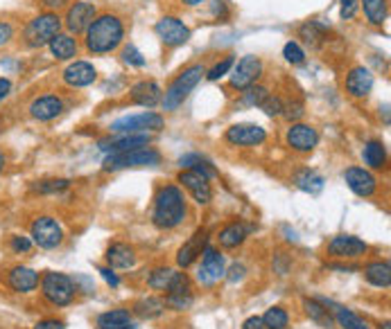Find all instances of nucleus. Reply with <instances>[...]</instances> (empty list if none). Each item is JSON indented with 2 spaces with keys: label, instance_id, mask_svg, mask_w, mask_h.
Wrapping results in <instances>:
<instances>
[{
  "label": "nucleus",
  "instance_id": "9b49d317",
  "mask_svg": "<svg viewBox=\"0 0 391 329\" xmlns=\"http://www.w3.org/2000/svg\"><path fill=\"white\" fill-rule=\"evenodd\" d=\"M226 275V259L213 246H206L201 253V264L197 268V282L203 286H213Z\"/></svg>",
  "mask_w": 391,
  "mask_h": 329
},
{
  "label": "nucleus",
  "instance_id": "4468645a",
  "mask_svg": "<svg viewBox=\"0 0 391 329\" xmlns=\"http://www.w3.org/2000/svg\"><path fill=\"white\" fill-rule=\"evenodd\" d=\"M154 32L163 41V45L168 47H179L188 43L192 36L190 28L183 21H179L177 16H163L161 21H157V25H154Z\"/></svg>",
  "mask_w": 391,
  "mask_h": 329
},
{
  "label": "nucleus",
  "instance_id": "a18cd8bd",
  "mask_svg": "<svg viewBox=\"0 0 391 329\" xmlns=\"http://www.w3.org/2000/svg\"><path fill=\"white\" fill-rule=\"evenodd\" d=\"M283 56H285V61H288V63L299 65V63L305 61V50L301 47L299 41H288L285 47H283Z\"/></svg>",
  "mask_w": 391,
  "mask_h": 329
},
{
  "label": "nucleus",
  "instance_id": "2eb2a0df",
  "mask_svg": "<svg viewBox=\"0 0 391 329\" xmlns=\"http://www.w3.org/2000/svg\"><path fill=\"white\" fill-rule=\"evenodd\" d=\"M325 253L335 259H360L369 253V244L355 235H337L325 246Z\"/></svg>",
  "mask_w": 391,
  "mask_h": 329
},
{
  "label": "nucleus",
  "instance_id": "a878e982",
  "mask_svg": "<svg viewBox=\"0 0 391 329\" xmlns=\"http://www.w3.org/2000/svg\"><path fill=\"white\" fill-rule=\"evenodd\" d=\"M104 257H107V264L113 270H129V268H134L138 262L134 246L122 244V242H113L107 248V255H104Z\"/></svg>",
  "mask_w": 391,
  "mask_h": 329
},
{
  "label": "nucleus",
  "instance_id": "f8f14e48",
  "mask_svg": "<svg viewBox=\"0 0 391 329\" xmlns=\"http://www.w3.org/2000/svg\"><path fill=\"white\" fill-rule=\"evenodd\" d=\"M95 16H97V10L93 3H88V0H75V3L68 5L66 16H63L61 21H63V28L68 30V34L77 36V34H84Z\"/></svg>",
  "mask_w": 391,
  "mask_h": 329
},
{
  "label": "nucleus",
  "instance_id": "69168bd1",
  "mask_svg": "<svg viewBox=\"0 0 391 329\" xmlns=\"http://www.w3.org/2000/svg\"><path fill=\"white\" fill-rule=\"evenodd\" d=\"M380 329H389V323H385V325H380Z\"/></svg>",
  "mask_w": 391,
  "mask_h": 329
},
{
  "label": "nucleus",
  "instance_id": "5701e85b",
  "mask_svg": "<svg viewBox=\"0 0 391 329\" xmlns=\"http://www.w3.org/2000/svg\"><path fill=\"white\" fill-rule=\"evenodd\" d=\"M63 84L70 88H86L95 84L97 79V70L93 63L88 61H72L70 65H66V70L61 72Z\"/></svg>",
  "mask_w": 391,
  "mask_h": 329
},
{
  "label": "nucleus",
  "instance_id": "37998d69",
  "mask_svg": "<svg viewBox=\"0 0 391 329\" xmlns=\"http://www.w3.org/2000/svg\"><path fill=\"white\" fill-rule=\"evenodd\" d=\"M233 63H235V56H233V54H226L222 61H217L213 68H208L206 75H203V77H206L208 81H219L222 77L229 75L231 68H233Z\"/></svg>",
  "mask_w": 391,
  "mask_h": 329
},
{
  "label": "nucleus",
  "instance_id": "c756f323",
  "mask_svg": "<svg viewBox=\"0 0 391 329\" xmlns=\"http://www.w3.org/2000/svg\"><path fill=\"white\" fill-rule=\"evenodd\" d=\"M364 277L366 282L378 286V289H389L391 286V266H389V259H376V262H369L364 266Z\"/></svg>",
  "mask_w": 391,
  "mask_h": 329
},
{
  "label": "nucleus",
  "instance_id": "58836bf2",
  "mask_svg": "<svg viewBox=\"0 0 391 329\" xmlns=\"http://www.w3.org/2000/svg\"><path fill=\"white\" fill-rule=\"evenodd\" d=\"M263 318V325L265 329H288L290 327V311L285 307H270L265 311Z\"/></svg>",
  "mask_w": 391,
  "mask_h": 329
},
{
  "label": "nucleus",
  "instance_id": "aec40b11",
  "mask_svg": "<svg viewBox=\"0 0 391 329\" xmlns=\"http://www.w3.org/2000/svg\"><path fill=\"white\" fill-rule=\"evenodd\" d=\"M373 84H376L373 72L369 68H364V65H353V68L346 72V79H344L346 93L355 97V100H366V97L371 95Z\"/></svg>",
  "mask_w": 391,
  "mask_h": 329
},
{
  "label": "nucleus",
  "instance_id": "bf43d9fd",
  "mask_svg": "<svg viewBox=\"0 0 391 329\" xmlns=\"http://www.w3.org/2000/svg\"><path fill=\"white\" fill-rule=\"evenodd\" d=\"M41 3H43L50 12H54V10H61V7H66L68 0H41Z\"/></svg>",
  "mask_w": 391,
  "mask_h": 329
},
{
  "label": "nucleus",
  "instance_id": "13d9d810",
  "mask_svg": "<svg viewBox=\"0 0 391 329\" xmlns=\"http://www.w3.org/2000/svg\"><path fill=\"white\" fill-rule=\"evenodd\" d=\"M325 268L330 270H341V273H353V270H357V266H351V264H337V262H330Z\"/></svg>",
  "mask_w": 391,
  "mask_h": 329
},
{
  "label": "nucleus",
  "instance_id": "423d86ee",
  "mask_svg": "<svg viewBox=\"0 0 391 329\" xmlns=\"http://www.w3.org/2000/svg\"><path fill=\"white\" fill-rule=\"evenodd\" d=\"M161 164V153L152 147H141L134 151L109 153L102 162L104 171H120V169H138V167H157Z\"/></svg>",
  "mask_w": 391,
  "mask_h": 329
},
{
  "label": "nucleus",
  "instance_id": "72a5a7b5",
  "mask_svg": "<svg viewBox=\"0 0 391 329\" xmlns=\"http://www.w3.org/2000/svg\"><path fill=\"white\" fill-rule=\"evenodd\" d=\"M129 323H134V314L129 309H122V307H116V309H109L104 311L95 318V325L97 329H113V327H125Z\"/></svg>",
  "mask_w": 391,
  "mask_h": 329
},
{
  "label": "nucleus",
  "instance_id": "473e14b6",
  "mask_svg": "<svg viewBox=\"0 0 391 329\" xmlns=\"http://www.w3.org/2000/svg\"><path fill=\"white\" fill-rule=\"evenodd\" d=\"M362 158H364V164L371 169H382L387 167V147L382 140H369V142L364 145L362 149Z\"/></svg>",
  "mask_w": 391,
  "mask_h": 329
},
{
  "label": "nucleus",
  "instance_id": "4be33fe9",
  "mask_svg": "<svg viewBox=\"0 0 391 329\" xmlns=\"http://www.w3.org/2000/svg\"><path fill=\"white\" fill-rule=\"evenodd\" d=\"M63 109H66V104H63V100L59 95L46 93V95H39L32 100L30 115L39 122H50L54 118H59V115L63 113Z\"/></svg>",
  "mask_w": 391,
  "mask_h": 329
},
{
  "label": "nucleus",
  "instance_id": "e2e57ef3",
  "mask_svg": "<svg viewBox=\"0 0 391 329\" xmlns=\"http://www.w3.org/2000/svg\"><path fill=\"white\" fill-rule=\"evenodd\" d=\"M5 164H7V158H5V153H3V151H0V174H3Z\"/></svg>",
  "mask_w": 391,
  "mask_h": 329
},
{
  "label": "nucleus",
  "instance_id": "9d476101",
  "mask_svg": "<svg viewBox=\"0 0 391 329\" xmlns=\"http://www.w3.org/2000/svg\"><path fill=\"white\" fill-rule=\"evenodd\" d=\"M166 307L174 309V311H186L192 307L194 302V293H192V282L188 273L183 270H174V277L170 282L168 291H166Z\"/></svg>",
  "mask_w": 391,
  "mask_h": 329
},
{
  "label": "nucleus",
  "instance_id": "680f3d73",
  "mask_svg": "<svg viewBox=\"0 0 391 329\" xmlns=\"http://www.w3.org/2000/svg\"><path fill=\"white\" fill-rule=\"evenodd\" d=\"M183 5H188V7H199L203 3H208V0H181Z\"/></svg>",
  "mask_w": 391,
  "mask_h": 329
},
{
  "label": "nucleus",
  "instance_id": "393cba45",
  "mask_svg": "<svg viewBox=\"0 0 391 329\" xmlns=\"http://www.w3.org/2000/svg\"><path fill=\"white\" fill-rule=\"evenodd\" d=\"M129 97H132L134 104L143 106V109H154V106H159L163 100V88L157 84V81L143 79V81H136L132 86Z\"/></svg>",
  "mask_w": 391,
  "mask_h": 329
},
{
  "label": "nucleus",
  "instance_id": "b1692460",
  "mask_svg": "<svg viewBox=\"0 0 391 329\" xmlns=\"http://www.w3.org/2000/svg\"><path fill=\"white\" fill-rule=\"evenodd\" d=\"M41 275L37 273L34 268L30 266H12L10 273H7V286L14 293H32L39 289Z\"/></svg>",
  "mask_w": 391,
  "mask_h": 329
},
{
  "label": "nucleus",
  "instance_id": "de8ad7c7",
  "mask_svg": "<svg viewBox=\"0 0 391 329\" xmlns=\"http://www.w3.org/2000/svg\"><path fill=\"white\" fill-rule=\"evenodd\" d=\"M10 248L16 255H30L32 248H34V244H32V240L26 235H12L10 237Z\"/></svg>",
  "mask_w": 391,
  "mask_h": 329
},
{
  "label": "nucleus",
  "instance_id": "20e7f679",
  "mask_svg": "<svg viewBox=\"0 0 391 329\" xmlns=\"http://www.w3.org/2000/svg\"><path fill=\"white\" fill-rule=\"evenodd\" d=\"M63 28V21L59 19L57 12H43L34 16L32 21H28L26 30H23V41H26L28 47H43L50 41L59 34Z\"/></svg>",
  "mask_w": 391,
  "mask_h": 329
},
{
  "label": "nucleus",
  "instance_id": "7c9ffc66",
  "mask_svg": "<svg viewBox=\"0 0 391 329\" xmlns=\"http://www.w3.org/2000/svg\"><path fill=\"white\" fill-rule=\"evenodd\" d=\"M166 300L159 298V295H148V298H141L132 309V314L138 316L141 320H154V318H161L166 314Z\"/></svg>",
  "mask_w": 391,
  "mask_h": 329
},
{
  "label": "nucleus",
  "instance_id": "a211bd4d",
  "mask_svg": "<svg viewBox=\"0 0 391 329\" xmlns=\"http://www.w3.org/2000/svg\"><path fill=\"white\" fill-rule=\"evenodd\" d=\"M224 140L233 147H258L267 140V131L260 125L242 122V125H233L226 129Z\"/></svg>",
  "mask_w": 391,
  "mask_h": 329
},
{
  "label": "nucleus",
  "instance_id": "ddd939ff",
  "mask_svg": "<svg viewBox=\"0 0 391 329\" xmlns=\"http://www.w3.org/2000/svg\"><path fill=\"white\" fill-rule=\"evenodd\" d=\"M285 142L292 151L297 153H310L319 145V131L305 122H292L290 129L285 131Z\"/></svg>",
  "mask_w": 391,
  "mask_h": 329
},
{
  "label": "nucleus",
  "instance_id": "6ab92c4d",
  "mask_svg": "<svg viewBox=\"0 0 391 329\" xmlns=\"http://www.w3.org/2000/svg\"><path fill=\"white\" fill-rule=\"evenodd\" d=\"M206 246H208V230L206 228H197L188 237V242H183L181 248L177 251V266L181 270L190 268L194 262L201 257V253H203Z\"/></svg>",
  "mask_w": 391,
  "mask_h": 329
},
{
  "label": "nucleus",
  "instance_id": "603ef678",
  "mask_svg": "<svg viewBox=\"0 0 391 329\" xmlns=\"http://www.w3.org/2000/svg\"><path fill=\"white\" fill-rule=\"evenodd\" d=\"M97 273H100L102 277H104V282H107L111 289H118L120 286V277L116 275V270L113 268H109V266H102L100 270H97Z\"/></svg>",
  "mask_w": 391,
  "mask_h": 329
},
{
  "label": "nucleus",
  "instance_id": "f03ea898",
  "mask_svg": "<svg viewBox=\"0 0 391 329\" xmlns=\"http://www.w3.org/2000/svg\"><path fill=\"white\" fill-rule=\"evenodd\" d=\"M188 217V199L183 190L174 183L161 185L154 194L152 224L159 230H174Z\"/></svg>",
  "mask_w": 391,
  "mask_h": 329
},
{
  "label": "nucleus",
  "instance_id": "864d4df0",
  "mask_svg": "<svg viewBox=\"0 0 391 329\" xmlns=\"http://www.w3.org/2000/svg\"><path fill=\"white\" fill-rule=\"evenodd\" d=\"M32 329H66V325H63V320L46 318V320H39V323L32 327Z\"/></svg>",
  "mask_w": 391,
  "mask_h": 329
},
{
  "label": "nucleus",
  "instance_id": "0e129e2a",
  "mask_svg": "<svg viewBox=\"0 0 391 329\" xmlns=\"http://www.w3.org/2000/svg\"><path fill=\"white\" fill-rule=\"evenodd\" d=\"M113 329H138V325H136V323H129V325H125V327H113Z\"/></svg>",
  "mask_w": 391,
  "mask_h": 329
},
{
  "label": "nucleus",
  "instance_id": "6e6552de",
  "mask_svg": "<svg viewBox=\"0 0 391 329\" xmlns=\"http://www.w3.org/2000/svg\"><path fill=\"white\" fill-rule=\"evenodd\" d=\"M30 240L34 246L43 251H54L63 244V228L54 217L41 215L32 221L30 226Z\"/></svg>",
  "mask_w": 391,
  "mask_h": 329
},
{
  "label": "nucleus",
  "instance_id": "6e6d98bb",
  "mask_svg": "<svg viewBox=\"0 0 391 329\" xmlns=\"http://www.w3.org/2000/svg\"><path fill=\"white\" fill-rule=\"evenodd\" d=\"M242 329H265V325H263V318L260 316H251V318H247L242 323Z\"/></svg>",
  "mask_w": 391,
  "mask_h": 329
},
{
  "label": "nucleus",
  "instance_id": "79ce46f5",
  "mask_svg": "<svg viewBox=\"0 0 391 329\" xmlns=\"http://www.w3.org/2000/svg\"><path fill=\"white\" fill-rule=\"evenodd\" d=\"M68 187H70L68 178H43V180H37L32 190L39 194H59L63 190H68Z\"/></svg>",
  "mask_w": 391,
  "mask_h": 329
},
{
  "label": "nucleus",
  "instance_id": "c03bdc74",
  "mask_svg": "<svg viewBox=\"0 0 391 329\" xmlns=\"http://www.w3.org/2000/svg\"><path fill=\"white\" fill-rule=\"evenodd\" d=\"M283 106H285V102H283V97H279V95H267L265 97V102L258 106L260 111H263L267 118H281L283 115Z\"/></svg>",
  "mask_w": 391,
  "mask_h": 329
},
{
  "label": "nucleus",
  "instance_id": "7ed1b4c3",
  "mask_svg": "<svg viewBox=\"0 0 391 329\" xmlns=\"http://www.w3.org/2000/svg\"><path fill=\"white\" fill-rule=\"evenodd\" d=\"M203 75H206V65L203 63H192L186 70L179 72V75L172 79V84H170L166 88V93H163V100H161L163 111H177L179 106L188 100V95L192 90L197 88Z\"/></svg>",
  "mask_w": 391,
  "mask_h": 329
},
{
  "label": "nucleus",
  "instance_id": "09e8293b",
  "mask_svg": "<svg viewBox=\"0 0 391 329\" xmlns=\"http://www.w3.org/2000/svg\"><path fill=\"white\" fill-rule=\"evenodd\" d=\"M303 113H305V106L299 100H290L283 106V118H288L290 122H299L301 118H303Z\"/></svg>",
  "mask_w": 391,
  "mask_h": 329
},
{
  "label": "nucleus",
  "instance_id": "5fc2aeb1",
  "mask_svg": "<svg viewBox=\"0 0 391 329\" xmlns=\"http://www.w3.org/2000/svg\"><path fill=\"white\" fill-rule=\"evenodd\" d=\"M229 275H224V277H229L231 282H240V279L244 277V273H247V268H244L242 264H233L229 270H226Z\"/></svg>",
  "mask_w": 391,
  "mask_h": 329
},
{
  "label": "nucleus",
  "instance_id": "39448f33",
  "mask_svg": "<svg viewBox=\"0 0 391 329\" xmlns=\"http://www.w3.org/2000/svg\"><path fill=\"white\" fill-rule=\"evenodd\" d=\"M41 295L52 304V307H68L77 295L75 282L66 273H57V270H48L41 275Z\"/></svg>",
  "mask_w": 391,
  "mask_h": 329
},
{
  "label": "nucleus",
  "instance_id": "dca6fc26",
  "mask_svg": "<svg viewBox=\"0 0 391 329\" xmlns=\"http://www.w3.org/2000/svg\"><path fill=\"white\" fill-rule=\"evenodd\" d=\"M177 183L181 190H188L197 205H208L213 201V185L206 176L197 174L194 169H181L177 176Z\"/></svg>",
  "mask_w": 391,
  "mask_h": 329
},
{
  "label": "nucleus",
  "instance_id": "4c0bfd02",
  "mask_svg": "<svg viewBox=\"0 0 391 329\" xmlns=\"http://www.w3.org/2000/svg\"><path fill=\"white\" fill-rule=\"evenodd\" d=\"M325 36H328V30H325V25L319 21H308L299 28V39H303L310 47L321 45Z\"/></svg>",
  "mask_w": 391,
  "mask_h": 329
},
{
  "label": "nucleus",
  "instance_id": "c9c22d12",
  "mask_svg": "<svg viewBox=\"0 0 391 329\" xmlns=\"http://www.w3.org/2000/svg\"><path fill=\"white\" fill-rule=\"evenodd\" d=\"M323 176L321 174H317L314 169H301L294 174V185L299 187L301 192H305V194H319L323 190Z\"/></svg>",
  "mask_w": 391,
  "mask_h": 329
},
{
  "label": "nucleus",
  "instance_id": "2f4dec72",
  "mask_svg": "<svg viewBox=\"0 0 391 329\" xmlns=\"http://www.w3.org/2000/svg\"><path fill=\"white\" fill-rule=\"evenodd\" d=\"M303 311H305V316L312 320V323L321 325L325 329L335 327V318H332L330 309L325 307V304L319 298H305L303 300Z\"/></svg>",
  "mask_w": 391,
  "mask_h": 329
},
{
  "label": "nucleus",
  "instance_id": "f257e3e1",
  "mask_svg": "<svg viewBox=\"0 0 391 329\" xmlns=\"http://www.w3.org/2000/svg\"><path fill=\"white\" fill-rule=\"evenodd\" d=\"M125 21L118 14H97L84 32V45L91 54H111L125 43Z\"/></svg>",
  "mask_w": 391,
  "mask_h": 329
},
{
  "label": "nucleus",
  "instance_id": "0eeeda50",
  "mask_svg": "<svg viewBox=\"0 0 391 329\" xmlns=\"http://www.w3.org/2000/svg\"><path fill=\"white\" fill-rule=\"evenodd\" d=\"M163 127H166V120H163L161 113L145 111V113L118 118L116 122H111L109 129L111 134H157Z\"/></svg>",
  "mask_w": 391,
  "mask_h": 329
},
{
  "label": "nucleus",
  "instance_id": "f704fd0d",
  "mask_svg": "<svg viewBox=\"0 0 391 329\" xmlns=\"http://www.w3.org/2000/svg\"><path fill=\"white\" fill-rule=\"evenodd\" d=\"M179 167L181 169H194L197 174L206 176L208 180L217 178V169L213 167V162H210L208 158H203V156L199 153H186L179 158Z\"/></svg>",
  "mask_w": 391,
  "mask_h": 329
},
{
  "label": "nucleus",
  "instance_id": "f3484780",
  "mask_svg": "<svg viewBox=\"0 0 391 329\" xmlns=\"http://www.w3.org/2000/svg\"><path fill=\"white\" fill-rule=\"evenodd\" d=\"M152 136L150 134H116L113 138H104L97 142V149L104 153H122V151H134L141 147H150Z\"/></svg>",
  "mask_w": 391,
  "mask_h": 329
},
{
  "label": "nucleus",
  "instance_id": "8fccbe9b",
  "mask_svg": "<svg viewBox=\"0 0 391 329\" xmlns=\"http://www.w3.org/2000/svg\"><path fill=\"white\" fill-rule=\"evenodd\" d=\"M357 12H360V0H339V14L344 21L355 19Z\"/></svg>",
  "mask_w": 391,
  "mask_h": 329
},
{
  "label": "nucleus",
  "instance_id": "c85d7f7f",
  "mask_svg": "<svg viewBox=\"0 0 391 329\" xmlns=\"http://www.w3.org/2000/svg\"><path fill=\"white\" fill-rule=\"evenodd\" d=\"M48 50H50L52 59H57V61H70L77 56L79 43L75 36L68 34V32H59V34L48 43Z\"/></svg>",
  "mask_w": 391,
  "mask_h": 329
},
{
  "label": "nucleus",
  "instance_id": "e433bc0d",
  "mask_svg": "<svg viewBox=\"0 0 391 329\" xmlns=\"http://www.w3.org/2000/svg\"><path fill=\"white\" fill-rule=\"evenodd\" d=\"M360 7L371 25H385L389 16V0H360Z\"/></svg>",
  "mask_w": 391,
  "mask_h": 329
},
{
  "label": "nucleus",
  "instance_id": "412c9836",
  "mask_svg": "<svg viewBox=\"0 0 391 329\" xmlns=\"http://www.w3.org/2000/svg\"><path fill=\"white\" fill-rule=\"evenodd\" d=\"M344 180L348 190L357 196H362V199H371V196L378 192V178L364 167H348L344 171Z\"/></svg>",
  "mask_w": 391,
  "mask_h": 329
},
{
  "label": "nucleus",
  "instance_id": "052dcab7",
  "mask_svg": "<svg viewBox=\"0 0 391 329\" xmlns=\"http://www.w3.org/2000/svg\"><path fill=\"white\" fill-rule=\"evenodd\" d=\"M210 3H213V14H215V16H222V19H224V16L229 14V12H226L224 0H210Z\"/></svg>",
  "mask_w": 391,
  "mask_h": 329
},
{
  "label": "nucleus",
  "instance_id": "3c124183",
  "mask_svg": "<svg viewBox=\"0 0 391 329\" xmlns=\"http://www.w3.org/2000/svg\"><path fill=\"white\" fill-rule=\"evenodd\" d=\"M16 34V30L10 21H0V45H7L10 41L14 39Z\"/></svg>",
  "mask_w": 391,
  "mask_h": 329
},
{
  "label": "nucleus",
  "instance_id": "bb28decb",
  "mask_svg": "<svg viewBox=\"0 0 391 329\" xmlns=\"http://www.w3.org/2000/svg\"><path fill=\"white\" fill-rule=\"evenodd\" d=\"M254 233V226L244 224V221H231L226 224L217 235V242L224 251H235L238 246H242L247 242V237Z\"/></svg>",
  "mask_w": 391,
  "mask_h": 329
},
{
  "label": "nucleus",
  "instance_id": "ea45409f",
  "mask_svg": "<svg viewBox=\"0 0 391 329\" xmlns=\"http://www.w3.org/2000/svg\"><path fill=\"white\" fill-rule=\"evenodd\" d=\"M172 277H174V268L157 266L150 273L148 284H150V289H154V291H168V286H170V282H172Z\"/></svg>",
  "mask_w": 391,
  "mask_h": 329
},
{
  "label": "nucleus",
  "instance_id": "49530a36",
  "mask_svg": "<svg viewBox=\"0 0 391 329\" xmlns=\"http://www.w3.org/2000/svg\"><path fill=\"white\" fill-rule=\"evenodd\" d=\"M122 61H125L127 65H132V68H145V63H148L143 52L138 50L134 43H127L125 47H122Z\"/></svg>",
  "mask_w": 391,
  "mask_h": 329
},
{
  "label": "nucleus",
  "instance_id": "a19ab883",
  "mask_svg": "<svg viewBox=\"0 0 391 329\" xmlns=\"http://www.w3.org/2000/svg\"><path fill=\"white\" fill-rule=\"evenodd\" d=\"M267 95H270V88H265V86H260V84H254V86H249V88L242 90L240 104L242 106H249V109H254V106H260V104L265 102Z\"/></svg>",
  "mask_w": 391,
  "mask_h": 329
},
{
  "label": "nucleus",
  "instance_id": "4d7b16f0",
  "mask_svg": "<svg viewBox=\"0 0 391 329\" xmlns=\"http://www.w3.org/2000/svg\"><path fill=\"white\" fill-rule=\"evenodd\" d=\"M10 93H12V81L7 79V77H0V102L7 100V97H10Z\"/></svg>",
  "mask_w": 391,
  "mask_h": 329
},
{
  "label": "nucleus",
  "instance_id": "1a4fd4ad",
  "mask_svg": "<svg viewBox=\"0 0 391 329\" xmlns=\"http://www.w3.org/2000/svg\"><path fill=\"white\" fill-rule=\"evenodd\" d=\"M263 70H265V65H263V59H260V56H254V54L242 56L240 61L233 63V68L229 72L231 86L235 90H244V88L254 86V84H258V79L263 77Z\"/></svg>",
  "mask_w": 391,
  "mask_h": 329
},
{
  "label": "nucleus",
  "instance_id": "cd10ccee",
  "mask_svg": "<svg viewBox=\"0 0 391 329\" xmlns=\"http://www.w3.org/2000/svg\"><path fill=\"white\" fill-rule=\"evenodd\" d=\"M319 300L325 304V307L330 309L332 318H335V323H337L341 329H373V327L369 325V320L362 318L360 314H355L353 309L341 307V304L332 302V300H323V298H319Z\"/></svg>",
  "mask_w": 391,
  "mask_h": 329
}]
</instances>
